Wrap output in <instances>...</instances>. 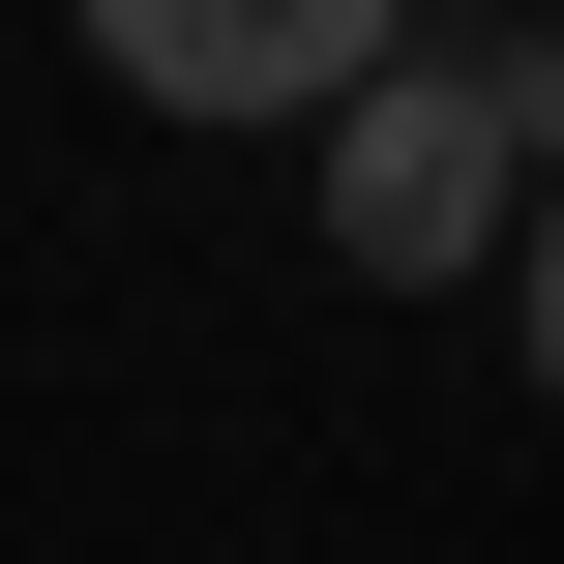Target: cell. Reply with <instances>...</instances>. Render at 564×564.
I'll return each mask as SVG.
<instances>
[{"label": "cell", "mask_w": 564, "mask_h": 564, "mask_svg": "<svg viewBox=\"0 0 564 564\" xmlns=\"http://www.w3.org/2000/svg\"><path fill=\"white\" fill-rule=\"evenodd\" d=\"M535 89H564L535 30H446V59L387 30V59H357V89L297 119V149H327V268H387V297L506 268V208H535Z\"/></svg>", "instance_id": "cell-1"}, {"label": "cell", "mask_w": 564, "mask_h": 564, "mask_svg": "<svg viewBox=\"0 0 564 564\" xmlns=\"http://www.w3.org/2000/svg\"><path fill=\"white\" fill-rule=\"evenodd\" d=\"M89 59H119L149 119H327V89L387 59V0H89Z\"/></svg>", "instance_id": "cell-2"}]
</instances>
